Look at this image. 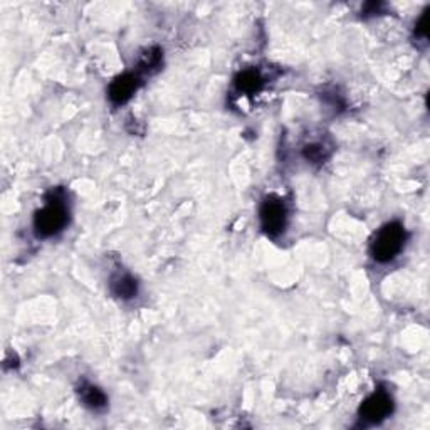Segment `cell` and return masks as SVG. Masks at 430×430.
Returning a JSON list of instances; mask_svg holds the SVG:
<instances>
[{"instance_id": "cell-4", "label": "cell", "mask_w": 430, "mask_h": 430, "mask_svg": "<svg viewBox=\"0 0 430 430\" xmlns=\"http://www.w3.org/2000/svg\"><path fill=\"white\" fill-rule=\"evenodd\" d=\"M394 410V400L387 392L378 390L372 394L360 407V420L365 425H375L385 420Z\"/></svg>"}, {"instance_id": "cell-8", "label": "cell", "mask_w": 430, "mask_h": 430, "mask_svg": "<svg viewBox=\"0 0 430 430\" xmlns=\"http://www.w3.org/2000/svg\"><path fill=\"white\" fill-rule=\"evenodd\" d=\"M262 85H264V80H262V76L256 69H246V71L239 72L237 77H235V87H237L239 92H244V95H254V92L261 91Z\"/></svg>"}, {"instance_id": "cell-1", "label": "cell", "mask_w": 430, "mask_h": 430, "mask_svg": "<svg viewBox=\"0 0 430 430\" xmlns=\"http://www.w3.org/2000/svg\"><path fill=\"white\" fill-rule=\"evenodd\" d=\"M66 197L61 190H53L48 197V203L34 217V229L41 237H50L59 234L68 225V205Z\"/></svg>"}, {"instance_id": "cell-3", "label": "cell", "mask_w": 430, "mask_h": 430, "mask_svg": "<svg viewBox=\"0 0 430 430\" xmlns=\"http://www.w3.org/2000/svg\"><path fill=\"white\" fill-rule=\"evenodd\" d=\"M259 217H261V227L267 235L276 237V235L283 234L288 224V209L286 203L281 200L279 197H267L262 202L261 210H259Z\"/></svg>"}, {"instance_id": "cell-10", "label": "cell", "mask_w": 430, "mask_h": 430, "mask_svg": "<svg viewBox=\"0 0 430 430\" xmlns=\"http://www.w3.org/2000/svg\"><path fill=\"white\" fill-rule=\"evenodd\" d=\"M303 155L304 158L311 161V163H323V161L330 156V151H328V148L321 145V143H311V145L304 146Z\"/></svg>"}, {"instance_id": "cell-7", "label": "cell", "mask_w": 430, "mask_h": 430, "mask_svg": "<svg viewBox=\"0 0 430 430\" xmlns=\"http://www.w3.org/2000/svg\"><path fill=\"white\" fill-rule=\"evenodd\" d=\"M109 288H111V293L119 299H131L138 294L136 279L131 274H128V272L114 276L113 279H111Z\"/></svg>"}, {"instance_id": "cell-9", "label": "cell", "mask_w": 430, "mask_h": 430, "mask_svg": "<svg viewBox=\"0 0 430 430\" xmlns=\"http://www.w3.org/2000/svg\"><path fill=\"white\" fill-rule=\"evenodd\" d=\"M163 63V50L160 48H148L138 58V72L155 74Z\"/></svg>"}, {"instance_id": "cell-5", "label": "cell", "mask_w": 430, "mask_h": 430, "mask_svg": "<svg viewBox=\"0 0 430 430\" xmlns=\"http://www.w3.org/2000/svg\"><path fill=\"white\" fill-rule=\"evenodd\" d=\"M141 81L138 74L133 72H124L122 76H118L117 80L111 82L108 87V96L113 104H124L127 101L133 98L138 87H140Z\"/></svg>"}, {"instance_id": "cell-11", "label": "cell", "mask_w": 430, "mask_h": 430, "mask_svg": "<svg viewBox=\"0 0 430 430\" xmlns=\"http://www.w3.org/2000/svg\"><path fill=\"white\" fill-rule=\"evenodd\" d=\"M427 18H429V9L422 14V17L419 18L417 24H415V34L422 39H427Z\"/></svg>"}, {"instance_id": "cell-6", "label": "cell", "mask_w": 430, "mask_h": 430, "mask_svg": "<svg viewBox=\"0 0 430 430\" xmlns=\"http://www.w3.org/2000/svg\"><path fill=\"white\" fill-rule=\"evenodd\" d=\"M77 394H80L82 405L87 407L92 412H101L108 407V397H106L104 392L90 382H82Z\"/></svg>"}, {"instance_id": "cell-2", "label": "cell", "mask_w": 430, "mask_h": 430, "mask_svg": "<svg viewBox=\"0 0 430 430\" xmlns=\"http://www.w3.org/2000/svg\"><path fill=\"white\" fill-rule=\"evenodd\" d=\"M407 240V230L400 222H388L378 230L370 244V254L377 262L394 261V259L402 252Z\"/></svg>"}]
</instances>
